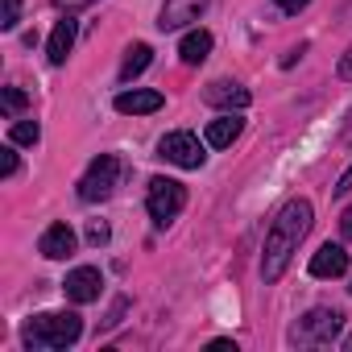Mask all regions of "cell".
I'll return each instance as SVG.
<instances>
[{"label": "cell", "instance_id": "cell-1", "mask_svg": "<svg viewBox=\"0 0 352 352\" xmlns=\"http://www.w3.org/2000/svg\"><path fill=\"white\" fill-rule=\"evenodd\" d=\"M307 232H311V204L307 199H290L274 216V224L265 232V253H261V278L265 282H278L286 274V265H290V257H294V249H298V241Z\"/></svg>", "mask_w": 352, "mask_h": 352}, {"label": "cell", "instance_id": "cell-2", "mask_svg": "<svg viewBox=\"0 0 352 352\" xmlns=\"http://www.w3.org/2000/svg\"><path fill=\"white\" fill-rule=\"evenodd\" d=\"M79 336H83V319L75 311H46L21 327V340L30 348H71Z\"/></svg>", "mask_w": 352, "mask_h": 352}, {"label": "cell", "instance_id": "cell-3", "mask_svg": "<svg viewBox=\"0 0 352 352\" xmlns=\"http://www.w3.org/2000/svg\"><path fill=\"white\" fill-rule=\"evenodd\" d=\"M116 183H120V157L100 153V157L87 166V174L79 179V199L100 204V199H108V195L116 191Z\"/></svg>", "mask_w": 352, "mask_h": 352}, {"label": "cell", "instance_id": "cell-4", "mask_svg": "<svg viewBox=\"0 0 352 352\" xmlns=\"http://www.w3.org/2000/svg\"><path fill=\"white\" fill-rule=\"evenodd\" d=\"M145 208L157 224H170L174 216H179L187 208V187L174 183V179H153L149 183V195H145Z\"/></svg>", "mask_w": 352, "mask_h": 352}, {"label": "cell", "instance_id": "cell-5", "mask_svg": "<svg viewBox=\"0 0 352 352\" xmlns=\"http://www.w3.org/2000/svg\"><path fill=\"white\" fill-rule=\"evenodd\" d=\"M157 157L183 166V170H199L208 153H204V145H199L195 133H166V137L157 141Z\"/></svg>", "mask_w": 352, "mask_h": 352}, {"label": "cell", "instance_id": "cell-6", "mask_svg": "<svg viewBox=\"0 0 352 352\" xmlns=\"http://www.w3.org/2000/svg\"><path fill=\"white\" fill-rule=\"evenodd\" d=\"M336 331H340V315L327 311V307H319V311H311V315H302V319L294 323L290 340H294V344H327Z\"/></svg>", "mask_w": 352, "mask_h": 352}, {"label": "cell", "instance_id": "cell-7", "mask_svg": "<svg viewBox=\"0 0 352 352\" xmlns=\"http://www.w3.org/2000/svg\"><path fill=\"white\" fill-rule=\"evenodd\" d=\"M100 286H104V278H100L96 265H79V270H71L67 282H63V290H67L71 302H96V298H100Z\"/></svg>", "mask_w": 352, "mask_h": 352}, {"label": "cell", "instance_id": "cell-8", "mask_svg": "<svg viewBox=\"0 0 352 352\" xmlns=\"http://www.w3.org/2000/svg\"><path fill=\"white\" fill-rule=\"evenodd\" d=\"M204 9H208V0H166L162 17H157V30H183L187 21H199Z\"/></svg>", "mask_w": 352, "mask_h": 352}, {"label": "cell", "instance_id": "cell-9", "mask_svg": "<svg viewBox=\"0 0 352 352\" xmlns=\"http://www.w3.org/2000/svg\"><path fill=\"white\" fill-rule=\"evenodd\" d=\"M204 100H208L212 108H228V112L236 108V112H241V108H249V100H253V96H249V87H241V83H228V79H216V83H208V91H204Z\"/></svg>", "mask_w": 352, "mask_h": 352}, {"label": "cell", "instance_id": "cell-10", "mask_svg": "<svg viewBox=\"0 0 352 352\" xmlns=\"http://www.w3.org/2000/svg\"><path fill=\"white\" fill-rule=\"evenodd\" d=\"M75 232H71V224H50L46 232H42V241H38V249H42V257H50V261H67L71 253H75Z\"/></svg>", "mask_w": 352, "mask_h": 352}, {"label": "cell", "instance_id": "cell-11", "mask_svg": "<svg viewBox=\"0 0 352 352\" xmlns=\"http://www.w3.org/2000/svg\"><path fill=\"white\" fill-rule=\"evenodd\" d=\"M157 108H162V91L133 87V91H120L116 96V112H124V116H145V112H157Z\"/></svg>", "mask_w": 352, "mask_h": 352}, {"label": "cell", "instance_id": "cell-12", "mask_svg": "<svg viewBox=\"0 0 352 352\" xmlns=\"http://www.w3.org/2000/svg\"><path fill=\"white\" fill-rule=\"evenodd\" d=\"M311 274H315V278H340V274H348V253H344L340 245H323V249L311 257Z\"/></svg>", "mask_w": 352, "mask_h": 352}, {"label": "cell", "instance_id": "cell-13", "mask_svg": "<svg viewBox=\"0 0 352 352\" xmlns=\"http://www.w3.org/2000/svg\"><path fill=\"white\" fill-rule=\"evenodd\" d=\"M71 46H75V21H71V17H63V21L54 25L50 42H46L50 63H54V67H63V63H67V54H71Z\"/></svg>", "mask_w": 352, "mask_h": 352}, {"label": "cell", "instance_id": "cell-14", "mask_svg": "<svg viewBox=\"0 0 352 352\" xmlns=\"http://www.w3.org/2000/svg\"><path fill=\"white\" fill-rule=\"evenodd\" d=\"M179 54H183L187 67H199V63L212 54V34H208V30H191V34L179 42Z\"/></svg>", "mask_w": 352, "mask_h": 352}, {"label": "cell", "instance_id": "cell-15", "mask_svg": "<svg viewBox=\"0 0 352 352\" xmlns=\"http://www.w3.org/2000/svg\"><path fill=\"white\" fill-rule=\"evenodd\" d=\"M241 129H245V120L228 112V116H220V120H212V124H208V145H216V149H228V145L241 137Z\"/></svg>", "mask_w": 352, "mask_h": 352}, {"label": "cell", "instance_id": "cell-16", "mask_svg": "<svg viewBox=\"0 0 352 352\" xmlns=\"http://www.w3.org/2000/svg\"><path fill=\"white\" fill-rule=\"evenodd\" d=\"M149 63H153V50H149L145 42L129 46V50H124V63H120V83H133V79H137Z\"/></svg>", "mask_w": 352, "mask_h": 352}, {"label": "cell", "instance_id": "cell-17", "mask_svg": "<svg viewBox=\"0 0 352 352\" xmlns=\"http://www.w3.org/2000/svg\"><path fill=\"white\" fill-rule=\"evenodd\" d=\"M9 137H13L17 145H38V137H42V129H38V120H17V124L9 129Z\"/></svg>", "mask_w": 352, "mask_h": 352}, {"label": "cell", "instance_id": "cell-18", "mask_svg": "<svg viewBox=\"0 0 352 352\" xmlns=\"http://www.w3.org/2000/svg\"><path fill=\"white\" fill-rule=\"evenodd\" d=\"M17 17H21V0H5V13H0V25H5V30H13V25H17Z\"/></svg>", "mask_w": 352, "mask_h": 352}, {"label": "cell", "instance_id": "cell-19", "mask_svg": "<svg viewBox=\"0 0 352 352\" xmlns=\"http://www.w3.org/2000/svg\"><path fill=\"white\" fill-rule=\"evenodd\" d=\"M25 108V91L21 87H5V112H21Z\"/></svg>", "mask_w": 352, "mask_h": 352}, {"label": "cell", "instance_id": "cell-20", "mask_svg": "<svg viewBox=\"0 0 352 352\" xmlns=\"http://www.w3.org/2000/svg\"><path fill=\"white\" fill-rule=\"evenodd\" d=\"M87 241H91V245H104V241H108V224L91 220V224H87Z\"/></svg>", "mask_w": 352, "mask_h": 352}, {"label": "cell", "instance_id": "cell-21", "mask_svg": "<svg viewBox=\"0 0 352 352\" xmlns=\"http://www.w3.org/2000/svg\"><path fill=\"white\" fill-rule=\"evenodd\" d=\"M0 153H5V166H0V170H5V179H13V174H17V149L9 145V149H0Z\"/></svg>", "mask_w": 352, "mask_h": 352}, {"label": "cell", "instance_id": "cell-22", "mask_svg": "<svg viewBox=\"0 0 352 352\" xmlns=\"http://www.w3.org/2000/svg\"><path fill=\"white\" fill-rule=\"evenodd\" d=\"M336 71H340V79H348V83H352V46H348V54L340 58V67H336Z\"/></svg>", "mask_w": 352, "mask_h": 352}, {"label": "cell", "instance_id": "cell-23", "mask_svg": "<svg viewBox=\"0 0 352 352\" xmlns=\"http://www.w3.org/2000/svg\"><path fill=\"white\" fill-rule=\"evenodd\" d=\"M274 5H278V9H286V13H298V9H307V5H311V0H274Z\"/></svg>", "mask_w": 352, "mask_h": 352}, {"label": "cell", "instance_id": "cell-24", "mask_svg": "<svg viewBox=\"0 0 352 352\" xmlns=\"http://www.w3.org/2000/svg\"><path fill=\"white\" fill-rule=\"evenodd\" d=\"M331 191H336V195H348V191H352V166L344 170V179H340V183H336Z\"/></svg>", "mask_w": 352, "mask_h": 352}, {"label": "cell", "instance_id": "cell-25", "mask_svg": "<svg viewBox=\"0 0 352 352\" xmlns=\"http://www.w3.org/2000/svg\"><path fill=\"white\" fill-rule=\"evenodd\" d=\"M340 232H344V241H352V208L340 216Z\"/></svg>", "mask_w": 352, "mask_h": 352}, {"label": "cell", "instance_id": "cell-26", "mask_svg": "<svg viewBox=\"0 0 352 352\" xmlns=\"http://www.w3.org/2000/svg\"><path fill=\"white\" fill-rule=\"evenodd\" d=\"M63 9H79V5H87V0H58Z\"/></svg>", "mask_w": 352, "mask_h": 352}]
</instances>
